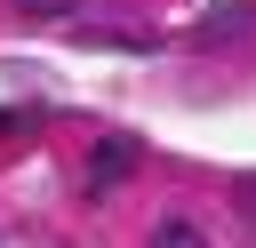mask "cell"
Listing matches in <instances>:
<instances>
[{
	"instance_id": "6da1fadb",
	"label": "cell",
	"mask_w": 256,
	"mask_h": 248,
	"mask_svg": "<svg viewBox=\"0 0 256 248\" xmlns=\"http://www.w3.org/2000/svg\"><path fill=\"white\" fill-rule=\"evenodd\" d=\"M136 176V144L128 136H96L88 144V192H112V184H128Z\"/></svg>"
},
{
	"instance_id": "7a4b0ae2",
	"label": "cell",
	"mask_w": 256,
	"mask_h": 248,
	"mask_svg": "<svg viewBox=\"0 0 256 248\" xmlns=\"http://www.w3.org/2000/svg\"><path fill=\"white\" fill-rule=\"evenodd\" d=\"M240 32H256L248 8H208V16H200V40H240Z\"/></svg>"
},
{
	"instance_id": "3957f363",
	"label": "cell",
	"mask_w": 256,
	"mask_h": 248,
	"mask_svg": "<svg viewBox=\"0 0 256 248\" xmlns=\"http://www.w3.org/2000/svg\"><path fill=\"white\" fill-rule=\"evenodd\" d=\"M152 248H208V240H200V224L168 216V224H152Z\"/></svg>"
},
{
	"instance_id": "277c9868",
	"label": "cell",
	"mask_w": 256,
	"mask_h": 248,
	"mask_svg": "<svg viewBox=\"0 0 256 248\" xmlns=\"http://www.w3.org/2000/svg\"><path fill=\"white\" fill-rule=\"evenodd\" d=\"M80 0H16V16H40V24H56V16H72Z\"/></svg>"
},
{
	"instance_id": "5b68a950",
	"label": "cell",
	"mask_w": 256,
	"mask_h": 248,
	"mask_svg": "<svg viewBox=\"0 0 256 248\" xmlns=\"http://www.w3.org/2000/svg\"><path fill=\"white\" fill-rule=\"evenodd\" d=\"M8 128H16V120H0V136H8Z\"/></svg>"
}]
</instances>
